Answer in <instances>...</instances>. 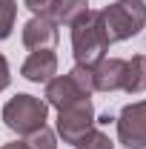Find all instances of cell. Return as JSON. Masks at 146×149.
Segmentation results:
<instances>
[{
  "label": "cell",
  "instance_id": "6da1fadb",
  "mask_svg": "<svg viewBox=\"0 0 146 149\" xmlns=\"http://www.w3.org/2000/svg\"><path fill=\"white\" fill-rule=\"evenodd\" d=\"M72 29V55L74 63L80 66H95L97 60H103L106 52H109V40H106V32H103V20H100V12L89 9L83 17L69 26Z\"/></svg>",
  "mask_w": 146,
  "mask_h": 149
},
{
  "label": "cell",
  "instance_id": "7a4b0ae2",
  "mask_svg": "<svg viewBox=\"0 0 146 149\" xmlns=\"http://www.w3.org/2000/svg\"><path fill=\"white\" fill-rule=\"evenodd\" d=\"M103 32L109 43H120L140 35L146 29V3L143 0H115L106 9H100Z\"/></svg>",
  "mask_w": 146,
  "mask_h": 149
},
{
  "label": "cell",
  "instance_id": "3957f363",
  "mask_svg": "<svg viewBox=\"0 0 146 149\" xmlns=\"http://www.w3.org/2000/svg\"><path fill=\"white\" fill-rule=\"evenodd\" d=\"M46 118H49V103L40 100V97H35V95H26V92L15 95L3 106V123L12 132L23 135V138L29 132L46 126Z\"/></svg>",
  "mask_w": 146,
  "mask_h": 149
},
{
  "label": "cell",
  "instance_id": "277c9868",
  "mask_svg": "<svg viewBox=\"0 0 146 149\" xmlns=\"http://www.w3.org/2000/svg\"><path fill=\"white\" fill-rule=\"evenodd\" d=\"M95 106H92L89 97H83V100H74L72 106H63V109H57V123L55 129L57 135L63 138V143H69V146H77L92 129H95Z\"/></svg>",
  "mask_w": 146,
  "mask_h": 149
},
{
  "label": "cell",
  "instance_id": "5b68a950",
  "mask_svg": "<svg viewBox=\"0 0 146 149\" xmlns=\"http://www.w3.org/2000/svg\"><path fill=\"white\" fill-rule=\"evenodd\" d=\"M115 123H117V141L126 149H146V100L123 106Z\"/></svg>",
  "mask_w": 146,
  "mask_h": 149
},
{
  "label": "cell",
  "instance_id": "8992f818",
  "mask_svg": "<svg viewBox=\"0 0 146 149\" xmlns=\"http://www.w3.org/2000/svg\"><path fill=\"white\" fill-rule=\"evenodd\" d=\"M20 74L29 80V83H49L57 74V55L52 49H37L23 60Z\"/></svg>",
  "mask_w": 146,
  "mask_h": 149
},
{
  "label": "cell",
  "instance_id": "52a82bcc",
  "mask_svg": "<svg viewBox=\"0 0 146 149\" xmlns=\"http://www.w3.org/2000/svg\"><path fill=\"white\" fill-rule=\"evenodd\" d=\"M23 46L26 49H55L57 43V23L52 17H32L26 26H23Z\"/></svg>",
  "mask_w": 146,
  "mask_h": 149
},
{
  "label": "cell",
  "instance_id": "ba28073f",
  "mask_svg": "<svg viewBox=\"0 0 146 149\" xmlns=\"http://www.w3.org/2000/svg\"><path fill=\"white\" fill-rule=\"evenodd\" d=\"M123 69H126L123 57H103V60H97L92 66L95 92H117L123 86Z\"/></svg>",
  "mask_w": 146,
  "mask_h": 149
},
{
  "label": "cell",
  "instance_id": "9c48e42d",
  "mask_svg": "<svg viewBox=\"0 0 146 149\" xmlns=\"http://www.w3.org/2000/svg\"><path fill=\"white\" fill-rule=\"evenodd\" d=\"M86 95L74 86V80L69 74H55L49 83H46V103L55 106V109H63V106H72L74 100H83Z\"/></svg>",
  "mask_w": 146,
  "mask_h": 149
},
{
  "label": "cell",
  "instance_id": "30bf717a",
  "mask_svg": "<svg viewBox=\"0 0 146 149\" xmlns=\"http://www.w3.org/2000/svg\"><path fill=\"white\" fill-rule=\"evenodd\" d=\"M123 92L129 95H140L146 92V55H132L126 60V69H123Z\"/></svg>",
  "mask_w": 146,
  "mask_h": 149
},
{
  "label": "cell",
  "instance_id": "8fae6325",
  "mask_svg": "<svg viewBox=\"0 0 146 149\" xmlns=\"http://www.w3.org/2000/svg\"><path fill=\"white\" fill-rule=\"evenodd\" d=\"M89 12V0H55L52 6V20L57 26H72Z\"/></svg>",
  "mask_w": 146,
  "mask_h": 149
},
{
  "label": "cell",
  "instance_id": "7c38bea8",
  "mask_svg": "<svg viewBox=\"0 0 146 149\" xmlns=\"http://www.w3.org/2000/svg\"><path fill=\"white\" fill-rule=\"evenodd\" d=\"M23 143H26V149H57V135L49 126H40V129L29 132L23 138Z\"/></svg>",
  "mask_w": 146,
  "mask_h": 149
},
{
  "label": "cell",
  "instance_id": "4fadbf2b",
  "mask_svg": "<svg viewBox=\"0 0 146 149\" xmlns=\"http://www.w3.org/2000/svg\"><path fill=\"white\" fill-rule=\"evenodd\" d=\"M17 20V0H0V40L12 35Z\"/></svg>",
  "mask_w": 146,
  "mask_h": 149
},
{
  "label": "cell",
  "instance_id": "5bb4252c",
  "mask_svg": "<svg viewBox=\"0 0 146 149\" xmlns=\"http://www.w3.org/2000/svg\"><path fill=\"white\" fill-rule=\"evenodd\" d=\"M69 77L74 80V86L86 95V97L95 95V74H92V66H80V63H74V69L69 72Z\"/></svg>",
  "mask_w": 146,
  "mask_h": 149
},
{
  "label": "cell",
  "instance_id": "9a60e30c",
  "mask_svg": "<svg viewBox=\"0 0 146 149\" xmlns=\"http://www.w3.org/2000/svg\"><path fill=\"white\" fill-rule=\"evenodd\" d=\"M74 149H115V143H112V138L106 135V132H100V129H92L80 143Z\"/></svg>",
  "mask_w": 146,
  "mask_h": 149
},
{
  "label": "cell",
  "instance_id": "2e32d148",
  "mask_svg": "<svg viewBox=\"0 0 146 149\" xmlns=\"http://www.w3.org/2000/svg\"><path fill=\"white\" fill-rule=\"evenodd\" d=\"M23 6H26L35 17H52V6H55V0H23Z\"/></svg>",
  "mask_w": 146,
  "mask_h": 149
},
{
  "label": "cell",
  "instance_id": "e0dca14e",
  "mask_svg": "<svg viewBox=\"0 0 146 149\" xmlns=\"http://www.w3.org/2000/svg\"><path fill=\"white\" fill-rule=\"evenodd\" d=\"M9 83H12V72H9V60H6V57L0 55V92H3V89H6Z\"/></svg>",
  "mask_w": 146,
  "mask_h": 149
},
{
  "label": "cell",
  "instance_id": "ac0fdd59",
  "mask_svg": "<svg viewBox=\"0 0 146 149\" xmlns=\"http://www.w3.org/2000/svg\"><path fill=\"white\" fill-rule=\"evenodd\" d=\"M0 149H26V143L23 141H15V143H6V146H0Z\"/></svg>",
  "mask_w": 146,
  "mask_h": 149
}]
</instances>
